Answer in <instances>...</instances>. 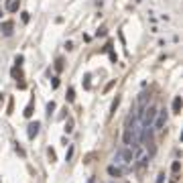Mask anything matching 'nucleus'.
Here are the masks:
<instances>
[{
  "label": "nucleus",
  "mask_w": 183,
  "mask_h": 183,
  "mask_svg": "<svg viewBox=\"0 0 183 183\" xmlns=\"http://www.w3.org/2000/svg\"><path fill=\"white\" fill-rule=\"evenodd\" d=\"M63 130H65V132H71V130H73V120H71V118L65 122V128H63Z\"/></svg>",
  "instance_id": "14"
},
{
  "label": "nucleus",
  "mask_w": 183,
  "mask_h": 183,
  "mask_svg": "<svg viewBox=\"0 0 183 183\" xmlns=\"http://www.w3.org/2000/svg\"><path fill=\"white\" fill-rule=\"evenodd\" d=\"M120 102H122V98H120V96H116V100L112 102V106H110V118H112V116H114V112L118 110V106H120Z\"/></svg>",
  "instance_id": "10"
},
{
  "label": "nucleus",
  "mask_w": 183,
  "mask_h": 183,
  "mask_svg": "<svg viewBox=\"0 0 183 183\" xmlns=\"http://www.w3.org/2000/svg\"><path fill=\"white\" fill-rule=\"evenodd\" d=\"M51 86H53V88H59V80H57V77H53V81H51Z\"/></svg>",
  "instance_id": "21"
},
{
  "label": "nucleus",
  "mask_w": 183,
  "mask_h": 183,
  "mask_svg": "<svg viewBox=\"0 0 183 183\" xmlns=\"http://www.w3.org/2000/svg\"><path fill=\"white\" fill-rule=\"evenodd\" d=\"M39 130H41V124H39V122H31V124H29V130H27L29 138H35L39 134Z\"/></svg>",
  "instance_id": "4"
},
{
  "label": "nucleus",
  "mask_w": 183,
  "mask_h": 183,
  "mask_svg": "<svg viewBox=\"0 0 183 183\" xmlns=\"http://www.w3.org/2000/svg\"><path fill=\"white\" fill-rule=\"evenodd\" d=\"M31 21V16H29V12H23V23H29Z\"/></svg>",
  "instance_id": "20"
},
{
  "label": "nucleus",
  "mask_w": 183,
  "mask_h": 183,
  "mask_svg": "<svg viewBox=\"0 0 183 183\" xmlns=\"http://www.w3.org/2000/svg\"><path fill=\"white\" fill-rule=\"evenodd\" d=\"M16 153H18V155H23V157H24V151H23V147H18V145H16Z\"/></svg>",
  "instance_id": "26"
},
{
  "label": "nucleus",
  "mask_w": 183,
  "mask_h": 183,
  "mask_svg": "<svg viewBox=\"0 0 183 183\" xmlns=\"http://www.w3.org/2000/svg\"><path fill=\"white\" fill-rule=\"evenodd\" d=\"M24 116H27V118H31V116H33V104H29V106L24 108Z\"/></svg>",
  "instance_id": "15"
},
{
  "label": "nucleus",
  "mask_w": 183,
  "mask_h": 183,
  "mask_svg": "<svg viewBox=\"0 0 183 183\" xmlns=\"http://www.w3.org/2000/svg\"><path fill=\"white\" fill-rule=\"evenodd\" d=\"M63 67H65V65H63V59H57V63H55V69H57V71H63Z\"/></svg>",
  "instance_id": "16"
},
{
  "label": "nucleus",
  "mask_w": 183,
  "mask_h": 183,
  "mask_svg": "<svg viewBox=\"0 0 183 183\" xmlns=\"http://www.w3.org/2000/svg\"><path fill=\"white\" fill-rule=\"evenodd\" d=\"M171 171L175 173V175L181 171V163H179V161H173V163H171Z\"/></svg>",
  "instance_id": "11"
},
{
  "label": "nucleus",
  "mask_w": 183,
  "mask_h": 183,
  "mask_svg": "<svg viewBox=\"0 0 183 183\" xmlns=\"http://www.w3.org/2000/svg\"><path fill=\"white\" fill-rule=\"evenodd\" d=\"M0 18H2V12H0Z\"/></svg>",
  "instance_id": "28"
},
{
  "label": "nucleus",
  "mask_w": 183,
  "mask_h": 183,
  "mask_svg": "<svg viewBox=\"0 0 183 183\" xmlns=\"http://www.w3.org/2000/svg\"><path fill=\"white\" fill-rule=\"evenodd\" d=\"M108 175H110V177H122V169L116 167V165H110V167H108Z\"/></svg>",
  "instance_id": "8"
},
{
  "label": "nucleus",
  "mask_w": 183,
  "mask_h": 183,
  "mask_svg": "<svg viewBox=\"0 0 183 183\" xmlns=\"http://www.w3.org/2000/svg\"><path fill=\"white\" fill-rule=\"evenodd\" d=\"M65 49H67V51H71V49H73V43H71V41H67V43H65Z\"/></svg>",
  "instance_id": "22"
},
{
  "label": "nucleus",
  "mask_w": 183,
  "mask_h": 183,
  "mask_svg": "<svg viewBox=\"0 0 183 183\" xmlns=\"http://www.w3.org/2000/svg\"><path fill=\"white\" fill-rule=\"evenodd\" d=\"M163 181H165V173H159V177H157L155 183H163Z\"/></svg>",
  "instance_id": "19"
},
{
  "label": "nucleus",
  "mask_w": 183,
  "mask_h": 183,
  "mask_svg": "<svg viewBox=\"0 0 183 183\" xmlns=\"http://www.w3.org/2000/svg\"><path fill=\"white\" fill-rule=\"evenodd\" d=\"M112 88H114V81H110V83L106 86V90H104V92H110V90H112Z\"/></svg>",
  "instance_id": "24"
},
{
  "label": "nucleus",
  "mask_w": 183,
  "mask_h": 183,
  "mask_svg": "<svg viewBox=\"0 0 183 183\" xmlns=\"http://www.w3.org/2000/svg\"><path fill=\"white\" fill-rule=\"evenodd\" d=\"M12 29H14V23H12V21H6V23H2V27H0V31H2L4 37H10Z\"/></svg>",
  "instance_id": "5"
},
{
  "label": "nucleus",
  "mask_w": 183,
  "mask_h": 183,
  "mask_svg": "<svg viewBox=\"0 0 183 183\" xmlns=\"http://www.w3.org/2000/svg\"><path fill=\"white\" fill-rule=\"evenodd\" d=\"M137 122V118H134V114H128V118H126V128H130V126Z\"/></svg>",
  "instance_id": "12"
},
{
  "label": "nucleus",
  "mask_w": 183,
  "mask_h": 183,
  "mask_svg": "<svg viewBox=\"0 0 183 183\" xmlns=\"http://www.w3.org/2000/svg\"><path fill=\"white\" fill-rule=\"evenodd\" d=\"M116 161H118V163H124V165H130V163L134 161L132 149H128V147H122V149L116 153Z\"/></svg>",
  "instance_id": "2"
},
{
  "label": "nucleus",
  "mask_w": 183,
  "mask_h": 183,
  "mask_svg": "<svg viewBox=\"0 0 183 183\" xmlns=\"http://www.w3.org/2000/svg\"><path fill=\"white\" fill-rule=\"evenodd\" d=\"M181 108H183L181 96H175V98H173V114H181Z\"/></svg>",
  "instance_id": "6"
},
{
  "label": "nucleus",
  "mask_w": 183,
  "mask_h": 183,
  "mask_svg": "<svg viewBox=\"0 0 183 183\" xmlns=\"http://www.w3.org/2000/svg\"><path fill=\"white\" fill-rule=\"evenodd\" d=\"M71 157H73V147H69V149H67V153H65V161H69Z\"/></svg>",
  "instance_id": "17"
},
{
  "label": "nucleus",
  "mask_w": 183,
  "mask_h": 183,
  "mask_svg": "<svg viewBox=\"0 0 183 183\" xmlns=\"http://www.w3.org/2000/svg\"><path fill=\"white\" fill-rule=\"evenodd\" d=\"M18 4H21V0H6V10L8 12H16L18 10Z\"/></svg>",
  "instance_id": "7"
},
{
  "label": "nucleus",
  "mask_w": 183,
  "mask_h": 183,
  "mask_svg": "<svg viewBox=\"0 0 183 183\" xmlns=\"http://www.w3.org/2000/svg\"><path fill=\"white\" fill-rule=\"evenodd\" d=\"M165 124H167V110L163 108V110H157V118H155L153 126L157 132H161V130H165Z\"/></svg>",
  "instance_id": "3"
},
{
  "label": "nucleus",
  "mask_w": 183,
  "mask_h": 183,
  "mask_svg": "<svg viewBox=\"0 0 183 183\" xmlns=\"http://www.w3.org/2000/svg\"><path fill=\"white\" fill-rule=\"evenodd\" d=\"M75 100V92H73V88H69L67 90V102H73Z\"/></svg>",
  "instance_id": "13"
},
{
  "label": "nucleus",
  "mask_w": 183,
  "mask_h": 183,
  "mask_svg": "<svg viewBox=\"0 0 183 183\" xmlns=\"http://www.w3.org/2000/svg\"><path fill=\"white\" fill-rule=\"evenodd\" d=\"M155 118H157V108H155V106H147L145 112H142V116H140V122H142L145 128H149V126L155 122Z\"/></svg>",
  "instance_id": "1"
},
{
  "label": "nucleus",
  "mask_w": 183,
  "mask_h": 183,
  "mask_svg": "<svg viewBox=\"0 0 183 183\" xmlns=\"http://www.w3.org/2000/svg\"><path fill=\"white\" fill-rule=\"evenodd\" d=\"M88 183H96V179H94V177H90V179H88Z\"/></svg>",
  "instance_id": "27"
},
{
  "label": "nucleus",
  "mask_w": 183,
  "mask_h": 183,
  "mask_svg": "<svg viewBox=\"0 0 183 183\" xmlns=\"http://www.w3.org/2000/svg\"><path fill=\"white\" fill-rule=\"evenodd\" d=\"M147 102H149V96H147V94H140V96H138V106H140L138 110H145V108H147Z\"/></svg>",
  "instance_id": "9"
},
{
  "label": "nucleus",
  "mask_w": 183,
  "mask_h": 183,
  "mask_svg": "<svg viewBox=\"0 0 183 183\" xmlns=\"http://www.w3.org/2000/svg\"><path fill=\"white\" fill-rule=\"evenodd\" d=\"M49 159H51V161H55V151H51V149H49Z\"/></svg>",
  "instance_id": "25"
},
{
  "label": "nucleus",
  "mask_w": 183,
  "mask_h": 183,
  "mask_svg": "<svg viewBox=\"0 0 183 183\" xmlns=\"http://www.w3.org/2000/svg\"><path fill=\"white\" fill-rule=\"evenodd\" d=\"M14 61H16V65H21V63H23V55H16V59H14Z\"/></svg>",
  "instance_id": "23"
},
{
  "label": "nucleus",
  "mask_w": 183,
  "mask_h": 183,
  "mask_svg": "<svg viewBox=\"0 0 183 183\" xmlns=\"http://www.w3.org/2000/svg\"><path fill=\"white\" fill-rule=\"evenodd\" d=\"M53 110H55V102H49V104H47V112H49V114H51V112H53Z\"/></svg>",
  "instance_id": "18"
}]
</instances>
